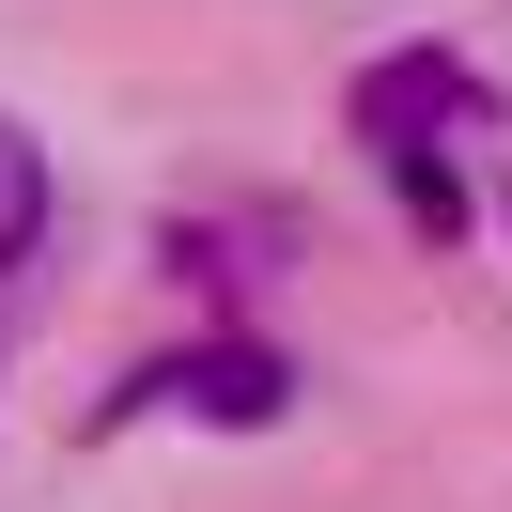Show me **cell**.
<instances>
[{"label": "cell", "mask_w": 512, "mask_h": 512, "mask_svg": "<svg viewBox=\"0 0 512 512\" xmlns=\"http://www.w3.org/2000/svg\"><path fill=\"white\" fill-rule=\"evenodd\" d=\"M373 171H388V187H404V218L435 233V249H450V233H466V171H450V156H373Z\"/></svg>", "instance_id": "4"}, {"label": "cell", "mask_w": 512, "mask_h": 512, "mask_svg": "<svg viewBox=\"0 0 512 512\" xmlns=\"http://www.w3.org/2000/svg\"><path fill=\"white\" fill-rule=\"evenodd\" d=\"M140 388H156V404H187V419H233V435H264V419L295 404V373H280L264 342H187L171 373H140Z\"/></svg>", "instance_id": "2"}, {"label": "cell", "mask_w": 512, "mask_h": 512, "mask_svg": "<svg viewBox=\"0 0 512 512\" xmlns=\"http://www.w3.org/2000/svg\"><path fill=\"white\" fill-rule=\"evenodd\" d=\"M450 125H466V63L450 47H388L357 78V140L373 156H450Z\"/></svg>", "instance_id": "1"}, {"label": "cell", "mask_w": 512, "mask_h": 512, "mask_svg": "<svg viewBox=\"0 0 512 512\" xmlns=\"http://www.w3.org/2000/svg\"><path fill=\"white\" fill-rule=\"evenodd\" d=\"M47 218H63V187H47V140H32V125H0V280L47 249Z\"/></svg>", "instance_id": "3"}]
</instances>
